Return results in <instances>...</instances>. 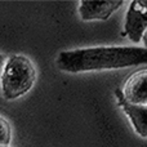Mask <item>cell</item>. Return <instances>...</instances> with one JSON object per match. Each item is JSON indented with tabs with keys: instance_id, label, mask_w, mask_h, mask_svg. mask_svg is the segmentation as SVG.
<instances>
[{
	"instance_id": "6da1fadb",
	"label": "cell",
	"mask_w": 147,
	"mask_h": 147,
	"mask_svg": "<svg viewBox=\"0 0 147 147\" xmlns=\"http://www.w3.org/2000/svg\"><path fill=\"white\" fill-rule=\"evenodd\" d=\"M56 65L61 71L80 74L101 70H117L147 65V49L143 47H92L63 51Z\"/></svg>"
},
{
	"instance_id": "7a4b0ae2",
	"label": "cell",
	"mask_w": 147,
	"mask_h": 147,
	"mask_svg": "<svg viewBox=\"0 0 147 147\" xmlns=\"http://www.w3.org/2000/svg\"><path fill=\"white\" fill-rule=\"evenodd\" d=\"M36 80L34 63L25 56L14 54L5 59L0 76L1 96L7 101H14L27 94Z\"/></svg>"
},
{
	"instance_id": "3957f363",
	"label": "cell",
	"mask_w": 147,
	"mask_h": 147,
	"mask_svg": "<svg viewBox=\"0 0 147 147\" xmlns=\"http://www.w3.org/2000/svg\"><path fill=\"white\" fill-rule=\"evenodd\" d=\"M147 28V0H133L127 10L124 23V32L129 40L140 44Z\"/></svg>"
},
{
	"instance_id": "277c9868",
	"label": "cell",
	"mask_w": 147,
	"mask_h": 147,
	"mask_svg": "<svg viewBox=\"0 0 147 147\" xmlns=\"http://www.w3.org/2000/svg\"><path fill=\"white\" fill-rule=\"evenodd\" d=\"M123 4V0H81L78 13L81 21H107Z\"/></svg>"
},
{
	"instance_id": "5b68a950",
	"label": "cell",
	"mask_w": 147,
	"mask_h": 147,
	"mask_svg": "<svg viewBox=\"0 0 147 147\" xmlns=\"http://www.w3.org/2000/svg\"><path fill=\"white\" fill-rule=\"evenodd\" d=\"M121 92L127 103L147 106V70L132 74Z\"/></svg>"
},
{
	"instance_id": "8992f818",
	"label": "cell",
	"mask_w": 147,
	"mask_h": 147,
	"mask_svg": "<svg viewBox=\"0 0 147 147\" xmlns=\"http://www.w3.org/2000/svg\"><path fill=\"white\" fill-rule=\"evenodd\" d=\"M121 109L129 119L136 133L141 137L147 138V106L130 105L125 102L121 106Z\"/></svg>"
},
{
	"instance_id": "52a82bcc",
	"label": "cell",
	"mask_w": 147,
	"mask_h": 147,
	"mask_svg": "<svg viewBox=\"0 0 147 147\" xmlns=\"http://www.w3.org/2000/svg\"><path fill=\"white\" fill-rule=\"evenodd\" d=\"M12 140V132L8 121L4 117L0 116V145L9 146V142Z\"/></svg>"
},
{
	"instance_id": "ba28073f",
	"label": "cell",
	"mask_w": 147,
	"mask_h": 147,
	"mask_svg": "<svg viewBox=\"0 0 147 147\" xmlns=\"http://www.w3.org/2000/svg\"><path fill=\"white\" fill-rule=\"evenodd\" d=\"M115 96H116L117 101H119V105H120V106H123V105L125 103V98H124V96H123V92H121V89H120V88H117L116 90H115Z\"/></svg>"
},
{
	"instance_id": "9c48e42d",
	"label": "cell",
	"mask_w": 147,
	"mask_h": 147,
	"mask_svg": "<svg viewBox=\"0 0 147 147\" xmlns=\"http://www.w3.org/2000/svg\"><path fill=\"white\" fill-rule=\"evenodd\" d=\"M141 43H143V48L147 49V28H146L145 34H143V36H142V40H141Z\"/></svg>"
},
{
	"instance_id": "30bf717a",
	"label": "cell",
	"mask_w": 147,
	"mask_h": 147,
	"mask_svg": "<svg viewBox=\"0 0 147 147\" xmlns=\"http://www.w3.org/2000/svg\"><path fill=\"white\" fill-rule=\"evenodd\" d=\"M5 59H7V58H5V57L3 56L1 53H0V70H1V69H3V66H4V63H5Z\"/></svg>"
},
{
	"instance_id": "8fae6325",
	"label": "cell",
	"mask_w": 147,
	"mask_h": 147,
	"mask_svg": "<svg viewBox=\"0 0 147 147\" xmlns=\"http://www.w3.org/2000/svg\"><path fill=\"white\" fill-rule=\"evenodd\" d=\"M0 147H9V146H4V145H0Z\"/></svg>"
}]
</instances>
